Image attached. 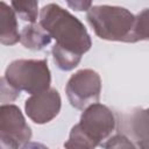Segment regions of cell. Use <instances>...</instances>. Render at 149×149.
I'll return each instance as SVG.
<instances>
[{
  "instance_id": "7",
  "label": "cell",
  "mask_w": 149,
  "mask_h": 149,
  "mask_svg": "<svg viewBox=\"0 0 149 149\" xmlns=\"http://www.w3.org/2000/svg\"><path fill=\"white\" fill-rule=\"evenodd\" d=\"M31 135V129L21 109L13 104H2L0 107V137L23 146L30 141Z\"/></svg>"
},
{
  "instance_id": "19",
  "label": "cell",
  "mask_w": 149,
  "mask_h": 149,
  "mask_svg": "<svg viewBox=\"0 0 149 149\" xmlns=\"http://www.w3.org/2000/svg\"><path fill=\"white\" fill-rule=\"evenodd\" d=\"M142 149H149V142L148 143H143V144H139Z\"/></svg>"
},
{
  "instance_id": "18",
  "label": "cell",
  "mask_w": 149,
  "mask_h": 149,
  "mask_svg": "<svg viewBox=\"0 0 149 149\" xmlns=\"http://www.w3.org/2000/svg\"><path fill=\"white\" fill-rule=\"evenodd\" d=\"M21 149H49L47 146H44L43 143L40 142H27L26 144H23L21 147Z\"/></svg>"
},
{
  "instance_id": "1",
  "label": "cell",
  "mask_w": 149,
  "mask_h": 149,
  "mask_svg": "<svg viewBox=\"0 0 149 149\" xmlns=\"http://www.w3.org/2000/svg\"><path fill=\"white\" fill-rule=\"evenodd\" d=\"M38 23L56 41L58 48L80 57L92 47V40L83 22L57 3H48L40 12Z\"/></svg>"
},
{
  "instance_id": "13",
  "label": "cell",
  "mask_w": 149,
  "mask_h": 149,
  "mask_svg": "<svg viewBox=\"0 0 149 149\" xmlns=\"http://www.w3.org/2000/svg\"><path fill=\"white\" fill-rule=\"evenodd\" d=\"M12 8L23 21L29 23H36L37 19H40L38 13V2L37 1H12Z\"/></svg>"
},
{
  "instance_id": "4",
  "label": "cell",
  "mask_w": 149,
  "mask_h": 149,
  "mask_svg": "<svg viewBox=\"0 0 149 149\" xmlns=\"http://www.w3.org/2000/svg\"><path fill=\"white\" fill-rule=\"evenodd\" d=\"M101 92V79L97 71L81 69L74 72L68 80L65 93L69 102L77 109H85L97 104Z\"/></svg>"
},
{
  "instance_id": "6",
  "label": "cell",
  "mask_w": 149,
  "mask_h": 149,
  "mask_svg": "<svg viewBox=\"0 0 149 149\" xmlns=\"http://www.w3.org/2000/svg\"><path fill=\"white\" fill-rule=\"evenodd\" d=\"M62 107V99L56 88L30 95L24 102L27 116L37 125H44L54 120Z\"/></svg>"
},
{
  "instance_id": "12",
  "label": "cell",
  "mask_w": 149,
  "mask_h": 149,
  "mask_svg": "<svg viewBox=\"0 0 149 149\" xmlns=\"http://www.w3.org/2000/svg\"><path fill=\"white\" fill-rule=\"evenodd\" d=\"M93 141L81 130L79 125H74L69 134V139L64 142L65 149H95Z\"/></svg>"
},
{
  "instance_id": "8",
  "label": "cell",
  "mask_w": 149,
  "mask_h": 149,
  "mask_svg": "<svg viewBox=\"0 0 149 149\" xmlns=\"http://www.w3.org/2000/svg\"><path fill=\"white\" fill-rule=\"evenodd\" d=\"M125 135L136 144L149 142V107L135 108L123 118Z\"/></svg>"
},
{
  "instance_id": "14",
  "label": "cell",
  "mask_w": 149,
  "mask_h": 149,
  "mask_svg": "<svg viewBox=\"0 0 149 149\" xmlns=\"http://www.w3.org/2000/svg\"><path fill=\"white\" fill-rule=\"evenodd\" d=\"M134 41H149V8H146L135 15Z\"/></svg>"
},
{
  "instance_id": "11",
  "label": "cell",
  "mask_w": 149,
  "mask_h": 149,
  "mask_svg": "<svg viewBox=\"0 0 149 149\" xmlns=\"http://www.w3.org/2000/svg\"><path fill=\"white\" fill-rule=\"evenodd\" d=\"M51 54H52V58H54L55 64L57 65L58 69H61L63 71L73 70L76 66H78V64L81 61L80 56L72 54V52H69V51H65L55 44L51 48Z\"/></svg>"
},
{
  "instance_id": "5",
  "label": "cell",
  "mask_w": 149,
  "mask_h": 149,
  "mask_svg": "<svg viewBox=\"0 0 149 149\" xmlns=\"http://www.w3.org/2000/svg\"><path fill=\"white\" fill-rule=\"evenodd\" d=\"M78 125L98 147L104 146L111 137L115 129V118L106 105L97 102L84 109Z\"/></svg>"
},
{
  "instance_id": "3",
  "label": "cell",
  "mask_w": 149,
  "mask_h": 149,
  "mask_svg": "<svg viewBox=\"0 0 149 149\" xmlns=\"http://www.w3.org/2000/svg\"><path fill=\"white\" fill-rule=\"evenodd\" d=\"M2 78L16 91L31 95L49 90L51 84L47 59H15L9 63Z\"/></svg>"
},
{
  "instance_id": "16",
  "label": "cell",
  "mask_w": 149,
  "mask_h": 149,
  "mask_svg": "<svg viewBox=\"0 0 149 149\" xmlns=\"http://www.w3.org/2000/svg\"><path fill=\"white\" fill-rule=\"evenodd\" d=\"M72 9L83 12V10H88L93 5L91 1H68L66 2Z\"/></svg>"
},
{
  "instance_id": "17",
  "label": "cell",
  "mask_w": 149,
  "mask_h": 149,
  "mask_svg": "<svg viewBox=\"0 0 149 149\" xmlns=\"http://www.w3.org/2000/svg\"><path fill=\"white\" fill-rule=\"evenodd\" d=\"M0 141H1V149H19V147H20V144H17L16 142L8 140V139L0 137Z\"/></svg>"
},
{
  "instance_id": "9",
  "label": "cell",
  "mask_w": 149,
  "mask_h": 149,
  "mask_svg": "<svg viewBox=\"0 0 149 149\" xmlns=\"http://www.w3.org/2000/svg\"><path fill=\"white\" fill-rule=\"evenodd\" d=\"M0 42L3 45H14L20 42L16 13L5 1L0 2Z\"/></svg>"
},
{
  "instance_id": "2",
  "label": "cell",
  "mask_w": 149,
  "mask_h": 149,
  "mask_svg": "<svg viewBox=\"0 0 149 149\" xmlns=\"http://www.w3.org/2000/svg\"><path fill=\"white\" fill-rule=\"evenodd\" d=\"M86 20L95 35L101 40L135 43V15L125 7L109 5L92 6L87 10Z\"/></svg>"
},
{
  "instance_id": "15",
  "label": "cell",
  "mask_w": 149,
  "mask_h": 149,
  "mask_svg": "<svg viewBox=\"0 0 149 149\" xmlns=\"http://www.w3.org/2000/svg\"><path fill=\"white\" fill-rule=\"evenodd\" d=\"M102 147L105 149H142L125 134H116L109 137Z\"/></svg>"
},
{
  "instance_id": "10",
  "label": "cell",
  "mask_w": 149,
  "mask_h": 149,
  "mask_svg": "<svg viewBox=\"0 0 149 149\" xmlns=\"http://www.w3.org/2000/svg\"><path fill=\"white\" fill-rule=\"evenodd\" d=\"M51 36L40 23H29L20 31L21 44L30 50L37 51L44 49L51 42Z\"/></svg>"
}]
</instances>
